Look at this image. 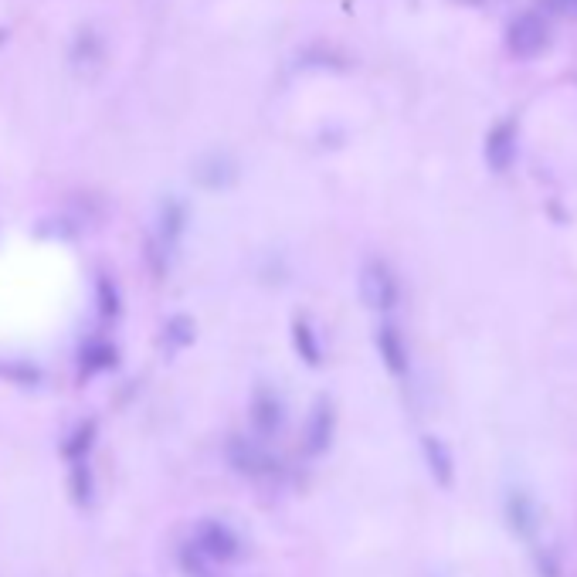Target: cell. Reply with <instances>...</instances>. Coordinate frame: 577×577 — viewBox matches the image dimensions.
<instances>
[{
	"mask_svg": "<svg viewBox=\"0 0 577 577\" xmlns=\"http://www.w3.org/2000/svg\"><path fill=\"white\" fill-rule=\"evenodd\" d=\"M360 299L367 309L381 316H391L401 303V282L384 258H370L360 269Z\"/></svg>",
	"mask_w": 577,
	"mask_h": 577,
	"instance_id": "obj_1",
	"label": "cell"
},
{
	"mask_svg": "<svg viewBox=\"0 0 577 577\" xmlns=\"http://www.w3.org/2000/svg\"><path fill=\"white\" fill-rule=\"evenodd\" d=\"M191 550L211 564H231L241 557V537L225 520H201L194 530Z\"/></svg>",
	"mask_w": 577,
	"mask_h": 577,
	"instance_id": "obj_2",
	"label": "cell"
},
{
	"mask_svg": "<svg viewBox=\"0 0 577 577\" xmlns=\"http://www.w3.org/2000/svg\"><path fill=\"white\" fill-rule=\"evenodd\" d=\"M333 435H337V408H333L330 398H320L309 408L306 425H303V449L309 455H323L333 445Z\"/></svg>",
	"mask_w": 577,
	"mask_h": 577,
	"instance_id": "obj_3",
	"label": "cell"
},
{
	"mask_svg": "<svg viewBox=\"0 0 577 577\" xmlns=\"http://www.w3.org/2000/svg\"><path fill=\"white\" fill-rule=\"evenodd\" d=\"M228 462L235 465V472H241V476H252V479L272 476L275 465H279L269 455V449H265L262 438H231Z\"/></svg>",
	"mask_w": 577,
	"mask_h": 577,
	"instance_id": "obj_4",
	"label": "cell"
},
{
	"mask_svg": "<svg viewBox=\"0 0 577 577\" xmlns=\"http://www.w3.org/2000/svg\"><path fill=\"white\" fill-rule=\"evenodd\" d=\"M248 418H252V428H255V438L269 442L272 435L282 432L286 425V404L275 391H255L252 394V404H248Z\"/></svg>",
	"mask_w": 577,
	"mask_h": 577,
	"instance_id": "obj_5",
	"label": "cell"
},
{
	"mask_svg": "<svg viewBox=\"0 0 577 577\" xmlns=\"http://www.w3.org/2000/svg\"><path fill=\"white\" fill-rule=\"evenodd\" d=\"M377 353H381V364L387 367L391 377H404L411 370V350H408V340H404L401 326L384 320L377 326Z\"/></svg>",
	"mask_w": 577,
	"mask_h": 577,
	"instance_id": "obj_6",
	"label": "cell"
},
{
	"mask_svg": "<svg viewBox=\"0 0 577 577\" xmlns=\"http://www.w3.org/2000/svg\"><path fill=\"white\" fill-rule=\"evenodd\" d=\"M421 459H425L428 476L435 479L438 489H452L455 486V459L452 449L442 442L438 435H421Z\"/></svg>",
	"mask_w": 577,
	"mask_h": 577,
	"instance_id": "obj_7",
	"label": "cell"
},
{
	"mask_svg": "<svg viewBox=\"0 0 577 577\" xmlns=\"http://www.w3.org/2000/svg\"><path fill=\"white\" fill-rule=\"evenodd\" d=\"M506 523H510L513 533H520L523 540H537V530H540L537 499H533L530 493L513 489V493L506 496Z\"/></svg>",
	"mask_w": 577,
	"mask_h": 577,
	"instance_id": "obj_8",
	"label": "cell"
},
{
	"mask_svg": "<svg viewBox=\"0 0 577 577\" xmlns=\"http://www.w3.org/2000/svg\"><path fill=\"white\" fill-rule=\"evenodd\" d=\"M513 150H516V126L513 123H499L493 126L486 140V160L493 170H506L513 163Z\"/></svg>",
	"mask_w": 577,
	"mask_h": 577,
	"instance_id": "obj_9",
	"label": "cell"
},
{
	"mask_svg": "<svg viewBox=\"0 0 577 577\" xmlns=\"http://www.w3.org/2000/svg\"><path fill=\"white\" fill-rule=\"evenodd\" d=\"M292 347H296L299 360H306L309 367H320L323 364V343H320V333H316V326L306 320V316H299L296 323H292Z\"/></svg>",
	"mask_w": 577,
	"mask_h": 577,
	"instance_id": "obj_10",
	"label": "cell"
},
{
	"mask_svg": "<svg viewBox=\"0 0 577 577\" xmlns=\"http://www.w3.org/2000/svg\"><path fill=\"white\" fill-rule=\"evenodd\" d=\"M510 41H513V48L520 51V55H530V51H537L547 41V24L540 21V17H533V14H523L520 21L513 24Z\"/></svg>",
	"mask_w": 577,
	"mask_h": 577,
	"instance_id": "obj_11",
	"label": "cell"
},
{
	"mask_svg": "<svg viewBox=\"0 0 577 577\" xmlns=\"http://www.w3.org/2000/svg\"><path fill=\"white\" fill-rule=\"evenodd\" d=\"M96 435H99L96 421H92V418L79 421V425H75L62 442V455L68 462H85V459H89V452H92V445H96Z\"/></svg>",
	"mask_w": 577,
	"mask_h": 577,
	"instance_id": "obj_12",
	"label": "cell"
},
{
	"mask_svg": "<svg viewBox=\"0 0 577 577\" xmlns=\"http://www.w3.org/2000/svg\"><path fill=\"white\" fill-rule=\"evenodd\" d=\"M82 374H102V370L116 367V347L109 340H89L79 350Z\"/></svg>",
	"mask_w": 577,
	"mask_h": 577,
	"instance_id": "obj_13",
	"label": "cell"
},
{
	"mask_svg": "<svg viewBox=\"0 0 577 577\" xmlns=\"http://www.w3.org/2000/svg\"><path fill=\"white\" fill-rule=\"evenodd\" d=\"M68 489H72L75 503H92V493H96V482H92L89 459L72 462V472H68Z\"/></svg>",
	"mask_w": 577,
	"mask_h": 577,
	"instance_id": "obj_14",
	"label": "cell"
},
{
	"mask_svg": "<svg viewBox=\"0 0 577 577\" xmlns=\"http://www.w3.org/2000/svg\"><path fill=\"white\" fill-rule=\"evenodd\" d=\"M99 313L119 316V289H116L113 279H106V275L99 279Z\"/></svg>",
	"mask_w": 577,
	"mask_h": 577,
	"instance_id": "obj_15",
	"label": "cell"
},
{
	"mask_svg": "<svg viewBox=\"0 0 577 577\" xmlns=\"http://www.w3.org/2000/svg\"><path fill=\"white\" fill-rule=\"evenodd\" d=\"M163 333H167L177 347H187V343L194 340V323L187 320V316H174L170 323H163Z\"/></svg>",
	"mask_w": 577,
	"mask_h": 577,
	"instance_id": "obj_16",
	"label": "cell"
}]
</instances>
